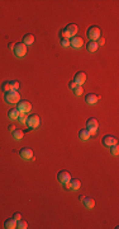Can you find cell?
I'll list each match as a JSON object with an SVG mask.
<instances>
[{
  "label": "cell",
  "mask_w": 119,
  "mask_h": 229,
  "mask_svg": "<svg viewBox=\"0 0 119 229\" xmlns=\"http://www.w3.org/2000/svg\"><path fill=\"white\" fill-rule=\"evenodd\" d=\"M18 111L20 112V113H28V112H30V109H32V105H30V102L29 101H24V99H20L19 102H18Z\"/></svg>",
  "instance_id": "6"
},
{
  "label": "cell",
  "mask_w": 119,
  "mask_h": 229,
  "mask_svg": "<svg viewBox=\"0 0 119 229\" xmlns=\"http://www.w3.org/2000/svg\"><path fill=\"white\" fill-rule=\"evenodd\" d=\"M72 90H74V94H75V96H81V94L84 93L82 85H76V87H75V88H74Z\"/></svg>",
  "instance_id": "25"
},
{
  "label": "cell",
  "mask_w": 119,
  "mask_h": 229,
  "mask_svg": "<svg viewBox=\"0 0 119 229\" xmlns=\"http://www.w3.org/2000/svg\"><path fill=\"white\" fill-rule=\"evenodd\" d=\"M71 178V175L67 172V171H60L57 173V181L61 183V185H66Z\"/></svg>",
  "instance_id": "8"
},
{
  "label": "cell",
  "mask_w": 119,
  "mask_h": 229,
  "mask_svg": "<svg viewBox=\"0 0 119 229\" xmlns=\"http://www.w3.org/2000/svg\"><path fill=\"white\" fill-rule=\"evenodd\" d=\"M98 127H99V122L96 118H94V117L88 118V121H86V130H89L90 135L95 136V134L98 131Z\"/></svg>",
  "instance_id": "3"
},
{
  "label": "cell",
  "mask_w": 119,
  "mask_h": 229,
  "mask_svg": "<svg viewBox=\"0 0 119 229\" xmlns=\"http://www.w3.org/2000/svg\"><path fill=\"white\" fill-rule=\"evenodd\" d=\"M85 102L88 105H90V106H94V105H96L99 102V97L96 96V94H94V93H89V94H86V96H85Z\"/></svg>",
  "instance_id": "12"
},
{
  "label": "cell",
  "mask_w": 119,
  "mask_h": 229,
  "mask_svg": "<svg viewBox=\"0 0 119 229\" xmlns=\"http://www.w3.org/2000/svg\"><path fill=\"white\" fill-rule=\"evenodd\" d=\"M10 90H13V88H12V82H4V83L2 84V92H3V93H8V92H10Z\"/></svg>",
  "instance_id": "21"
},
{
  "label": "cell",
  "mask_w": 119,
  "mask_h": 229,
  "mask_svg": "<svg viewBox=\"0 0 119 229\" xmlns=\"http://www.w3.org/2000/svg\"><path fill=\"white\" fill-rule=\"evenodd\" d=\"M23 136H24V132H23L22 130H14V131H13V138H14V140H22Z\"/></svg>",
  "instance_id": "22"
},
{
  "label": "cell",
  "mask_w": 119,
  "mask_h": 229,
  "mask_svg": "<svg viewBox=\"0 0 119 229\" xmlns=\"http://www.w3.org/2000/svg\"><path fill=\"white\" fill-rule=\"evenodd\" d=\"M8 49H9L10 51H13V49H14V43H12V42H10L9 45H8Z\"/></svg>",
  "instance_id": "32"
},
{
  "label": "cell",
  "mask_w": 119,
  "mask_h": 229,
  "mask_svg": "<svg viewBox=\"0 0 119 229\" xmlns=\"http://www.w3.org/2000/svg\"><path fill=\"white\" fill-rule=\"evenodd\" d=\"M104 42H105V39L103 38V37H99V38L96 39V43H98V46H103V45H104Z\"/></svg>",
  "instance_id": "29"
},
{
  "label": "cell",
  "mask_w": 119,
  "mask_h": 229,
  "mask_svg": "<svg viewBox=\"0 0 119 229\" xmlns=\"http://www.w3.org/2000/svg\"><path fill=\"white\" fill-rule=\"evenodd\" d=\"M4 228H6V229H14V228H17V220H15L14 218L6 219L5 223H4Z\"/></svg>",
  "instance_id": "16"
},
{
  "label": "cell",
  "mask_w": 119,
  "mask_h": 229,
  "mask_svg": "<svg viewBox=\"0 0 119 229\" xmlns=\"http://www.w3.org/2000/svg\"><path fill=\"white\" fill-rule=\"evenodd\" d=\"M34 42V36L30 35V33H27L24 37H23V43H24L26 46H29Z\"/></svg>",
  "instance_id": "19"
},
{
  "label": "cell",
  "mask_w": 119,
  "mask_h": 229,
  "mask_svg": "<svg viewBox=\"0 0 119 229\" xmlns=\"http://www.w3.org/2000/svg\"><path fill=\"white\" fill-rule=\"evenodd\" d=\"M86 36H88L89 41H96L99 37H101V31L96 26H91L86 31Z\"/></svg>",
  "instance_id": "2"
},
{
  "label": "cell",
  "mask_w": 119,
  "mask_h": 229,
  "mask_svg": "<svg viewBox=\"0 0 119 229\" xmlns=\"http://www.w3.org/2000/svg\"><path fill=\"white\" fill-rule=\"evenodd\" d=\"M74 82H75L76 84H79V85H82V84L86 82V74H85L84 72L76 73L75 76H74Z\"/></svg>",
  "instance_id": "14"
},
{
  "label": "cell",
  "mask_w": 119,
  "mask_h": 229,
  "mask_svg": "<svg viewBox=\"0 0 119 229\" xmlns=\"http://www.w3.org/2000/svg\"><path fill=\"white\" fill-rule=\"evenodd\" d=\"M103 145H105V146H108V148H110L112 145H114V144H117V139L113 136V135H105L104 138H103Z\"/></svg>",
  "instance_id": "13"
},
{
  "label": "cell",
  "mask_w": 119,
  "mask_h": 229,
  "mask_svg": "<svg viewBox=\"0 0 119 229\" xmlns=\"http://www.w3.org/2000/svg\"><path fill=\"white\" fill-rule=\"evenodd\" d=\"M27 118H28V115H27V113H20V115L18 116V118H17V121H18L19 124H26V122H27Z\"/></svg>",
  "instance_id": "24"
},
{
  "label": "cell",
  "mask_w": 119,
  "mask_h": 229,
  "mask_svg": "<svg viewBox=\"0 0 119 229\" xmlns=\"http://www.w3.org/2000/svg\"><path fill=\"white\" fill-rule=\"evenodd\" d=\"M98 43H96V41H89L88 43H86V50H88V52H95L98 50Z\"/></svg>",
  "instance_id": "17"
},
{
  "label": "cell",
  "mask_w": 119,
  "mask_h": 229,
  "mask_svg": "<svg viewBox=\"0 0 119 229\" xmlns=\"http://www.w3.org/2000/svg\"><path fill=\"white\" fill-rule=\"evenodd\" d=\"M77 26L76 24H74V23H70V24H67L66 26V28L63 29L65 32L67 33V36H68V38H71V37H74V36H76V33H77Z\"/></svg>",
  "instance_id": "11"
},
{
  "label": "cell",
  "mask_w": 119,
  "mask_h": 229,
  "mask_svg": "<svg viewBox=\"0 0 119 229\" xmlns=\"http://www.w3.org/2000/svg\"><path fill=\"white\" fill-rule=\"evenodd\" d=\"M82 201H84V205H85V208H86V209H93V208L95 206V201H94L93 197H90V196L84 197Z\"/></svg>",
  "instance_id": "15"
},
{
  "label": "cell",
  "mask_w": 119,
  "mask_h": 229,
  "mask_svg": "<svg viewBox=\"0 0 119 229\" xmlns=\"http://www.w3.org/2000/svg\"><path fill=\"white\" fill-rule=\"evenodd\" d=\"M76 85H79V84H76L75 82H70V83H68V87H70V89H74Z\"/></svg>",
  "instance_id": "31"
},
{
  "label": "cell",
  "mask_w": 119,
  "mask_h": 229,
  "mask_svg": "<svg viewBox=\"0 0 119 229\" xmlns=\"http://www.w3.org/2000/svg\"><path fill=\"white\" fill-rule=\"evenodd\" d=\"M82 45H84V41H82V38H81V37H79V36L71 37V39H70V46L72 47V49L79 50V49H81V46H82Z\"/></svg>",
  "instance_id": "9"
},
{
  "label": "cell",
  "mask_w": 119,
  "mask_h": 229,
  "mask_svg": "<svg viewBox=\"0 0 119 229\" xmlns=\"http://www.w3.org/2000/svg\"><path fill=\"white\" fill-rule=\"evenodd\" d=\"M8 130H9V131H12V132H13V131L15 130V127H14V125H9V127H8Z\"/></svg>",
  "instance_id": "33"
},
{
  "label": "cell",
  "mask_w": 119,
  "mask_h": 229,
  "mask_svg": "<svg viewBox=\"0 0 119 229\" xmlns=\"http://www.w3.org/2000/svg\"><path fill=\"white\" fill-rule=\"evenodd\" d=\"M13 52L17 57H24L26 54H27V46L23 43V42H18L14 45V49H13Z\"/></svg>",
  "instance_id": "4"
},
{
  "label": "cell",
  "mask_w": 119,
  "mask_h": 229,
  "mask_svg": "<svg viewBox=\"0 0 119 229\" xmlns=\"http://www.w3.org/2000/svg\"><path fill=\"white\" fill-rule=\"evenodd\" d=\"M65 186H66V188H68L71 191H77L79 188L81 187V182H80V179H77V178H70V181Z\"/></svg>",
  "instance_id": "7"
},
{
  "label": "cell",
  "mask_w": 119,
  "mask_h": 229,
  "mask_svg": "<svg viewBox=\"0 0 119 229\" xmlns=\"http://www.w3.org/2000/svg\"><path fill=\"white\" fill-rule=\"evenodd\" d=\"M19 87H20L19 82H17V80H13V82H12V88H13V90H18Z\"/></svg>",
  "instance_id": "28"
},
{
  "label": "cell",
  "mask_w": 119,
  "mask_h": 229,
  "mask_svg": "<svg viewBox=\"0 0 119 229\" xmlns=\"http://www.w3.org/2000/svg\"><path fill=\"white\" fill-rule=\"evenodd\" d=\"M19 155L23 158V159L30 161V159H33V150L29 148H22L20 152H19Z\"/></svg>",
  "instance_id": "10"
},
{
  "label": "cell",
  "mask_w": 119,
  "mask_h": 229,
  "mask_svg": "<svg viewBox=\"0 0 119 229\" xmlns=\"http://www.w3.org/2000/svg\"><path fill=\"white\" fill-rule=\"evenodd\" d=\"M27 227H28V224H27L26 220L20 219V220H18V222H17V228H19V229H26Z\"/></svg>",
  "instance_id": "26"
},
{
  "label": "cell",
  "mask_w": 119,
  "mask_h": 229,
  "mask_svg": "<svg viewBox=\"0 0 119 229\" xmlns=\"http://www.w3.org/2000/svg\"><path fill=\"white\" fill-rule=\"evenodd\" d=\"M109 150H110V154L114 155V157H117V155L119 154V146H118V144L112 145V146L109 148Z\"/></svg>",
  "instance_id": "23"
},
{
  "label": "cell",
  "mask_w": 119,
  "mask_h": 229,
  "mask_svg": "<svg viewBox=\"0 0 119 229\" xmlns=\"http://www.w3.org/2000/svg\"><path fill=\"white\" fill-rule=\"evenodd\" d=\"M13 218H14V219L18 222V220H20V219H22V214H20V212H15V214L13 215Z\"/></svg>",
  "instance_id": "30"
},
{
  "label": "cell",
  "mask_w": 119,
  "mask_h": 229,
  "mask_svg": "<svg viewBox=\"0 0 119 229\" xmlns=\"http://www.w3.org/2000/svg\"><path fill=\"white\" fill-rule=\"evenodd\" d=\"M61 46L62 47H68L70 46V39L68 38H61Z\"/></svg>",
  "instance_id": "27"
},
{
  "label": "cell",
  "mask_w": 119,
  "mask_h": 229,
  "mask_svg": "<svg viewBox=\"0 0 119 229\" xmlns=\"http://www.w3.org/2000/svg\"><path fill=\"white\" fill-rule=\"evenodd\" d=\"M90 132H89V130H80L79 131V138H80V140H82V141H86V140H89L90 139Z\"/></svg>",
  "instance_id": "18"
},
{
  "label": "cell",
  "mask_w": 119,
  "mask_h": 229,
  "mask_svg": "<svg viewBox=\"0 0 119 229\" xmlns=\"http://www.w3.org/2000/svg\"><path fill=\"white\" fill-rule=\"evenodd\" d=\"M4 101L9 105H15L20 101V94L18 93V90H10L4 94Z\"/></svg>",
  "instance_id": "1"
},
{
  "label": "cell",
  "mask_w": 119,
  "mask_h": 229,
  "mask_svg": "<svg viewBox=\"0 0 119 229\" xmlns=\"http://www.w3.org/2000/svg\"><path fill=\"white\" fill-rule=\"evenodd\" d=\"M39 124H41V118H39L38 115H29L28 118H27V122H26V125L28 126L29 129L38 127Z\"/></svg>",
  "instance_id": "5"
},
{
  "label": "cell",
  "mask_w": 119,
  "mask_h": 229,
  "mask_svg": "<svg viewBox=\"0 0 119 229\" xmlns=\"http://www.w3.org/2000/svg\"><path fill=\"white\" fill-rule=\"evenodd\" d=\"M19 115H20V112L18 111V108H13V109H10V111L8 112V117H9L10 120H17Z\"/></svg>",
  "instance_id": "20"
}]
</instances>
